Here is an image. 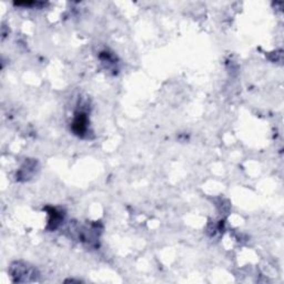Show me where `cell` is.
I'll return each instance as SVG.
<instances>
[{"mask_svg": "<svg viewBox=\"0 0 284 284\" xmlns=\"http://www.w3.org/2000/svg\"><path fill=\"white\" fill-rule=\"evenodd\" d=\"M88 119L85 114H79L74 121V130L77 135H84L87 131Z\"/></svg>", "mask_w": 284, "mask_h": 284, "instance_id": "7a4b0ae2", "label": "cell"}, {"mask_svg": "<svg viewBox=\"0 0 284 284\" xmlns=\"http://www.w3.org/2000/svg\"><path fill=\"white\" fill-rule=\"evenodd\" d=\"M11 277L14 278L16 282H29L31 281V278L36 275V271H34L31 266L28 264H21L15 263L11 266Z\"/></svg>", "mask_w": 284, "mask_h": 284, "instance_id": "6da1fadb", "label": "cell"}]
</instances>
